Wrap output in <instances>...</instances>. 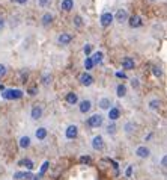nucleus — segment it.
Masks as SVG:
<instances>
[{
    "label": "nucleus",
    "instance_id": "f257e3e1",
    "mask_svg": "<svg viewBox=\"0 0 167 180\" xmlns=\"http://www.w3.org/2000/svg\"><path fill=\"white\" fill-rule=\"evenodd\" d=\"M2 97L6 100H15V98H21L23 92L20 90H5L2 92Z\"/></svg>",
    "mask_w": 167,
    "mask_h": 180
},
{
    "label": "nucleus",
    "instance_id": "f03ea898",
    "mask_svg": "<svg viewBox=\"0 0 167 180\" xmlns=\"http://www.w3.org/2000/svg\"><path fill=\"white\" fill-rule=\"evenodd\" d=\"M87 124H89L90 127H99V126L102 124V115H99V114L92 115V117L87 120Z\"/></svg>",
    "mask_w": 167,
    "mask_h": 180
},
{
    "label": "nucleus",
    "instance_id": "7ed1b4c3",
    "mask_svg": "<svg viewBox=\"0 0 167 180\" xmlns=\"http://www.w3.org/2000/svg\"><path fill=\"white\" fill-rule=\"evenodd\" d=\"M113 18L118 21V23H125V21H128V12H126L125 9H118L116 11V14L113 15Z\"/></svg>",
    "mask_w": 167,
    "mask_h": 180
},
{
    "label": "nucleus",
    "instance_id": "20e7f679",
    "mask_svg": "<svg viewBox=\"0 0 167 180\" xmlns=\"http://www.w3.org/2000/svg\"><path fill=\"white\" fill-rule=\"evenodd\" d=\"M77 135H78V127H77V126L71 124V126L66 127V130H65V136H66L68 139H75Z\"/></svg>",
    "mask_w": 167,
    "mask_h": 180
},
{
    "label": "nucleus",
    "instance_id": "39448f33",
    "mask_svg": "<svg viewBox=\"0 0 167 180\" xmlns=\"http://www.w3.org/2000/svg\"><path fill=\"white\" fill-rule=\"evenodd\" d=\"M113 14H110V12H104L102 15H101V26L102 27H109L112 23H113Z\"/></svg>",
    "mask_w": 167,
    "mask_h": 180
},
{
    "label": "nucleus",
    "instance_id": "423d86ee",
    "mask_svg": "<svg viewBox=\"0 0 167 180\" xmlns=\"http://www.w3.org/2000/svg\"><path fill=\"white\" fill-rule=\"evenodd\" d=\"M128 24H129L132 29L140 27V26H142V18H140V15H131V17L128 18Z\"/></svg>",
    "mask_w": 167,
    "mask_h": 180
},
{
    "label": "nucleus",
    "instance_id": "0eeeda50",
    "mask_svg": "<svg viewBox=\"0 0 167 180\" xmlns=\"http://www.w3.org/2000/svg\"><path fill=\"white\" fill-rule=\"evenodd\" d=\"M92 147H93V150L101 151V150L104 148V141H102V138H101V136H95V138L92 139Z\"/></svg>",
    "mask_w": 167,
    "mask_h": 180
},
{
    "label": "nucleus",
    "instance_id": "6e6552de",
    "mask_svg": "<svg viewBox=\"0 0 167 180\" xmlns=\"http://www.w3.org/2000/svg\"><path fill=\"white\" fill-rule=\"evenodd\" d=\"M135 154H137L139 157H142V159H146V157L151 154V150H149L148 147H145V145H140V147H137Z\"/></svg>",
    "mask_w": 167,
    "mask_h": 180
},
{
    "label": "nucleus",
    "instance_id": "1a4fd4ad",
    "mask_svg": "<svg viewBox=\"0 0 167 180\" xmlns=\"http://www.w3.org/2000/svg\"><path fill=\"white\" fill-rule=\"evenodd\" d=\"M57 41H59V44L60 45H68L71 41H72V37H71L69 34H66V32H62V34L59 35Z\"/></svg>",
    "mask_w": 167,
    "mask_h": 180
},
{
    "label": "nucleus",
    "instance_id": "9d476101",
    "mask_svg": "<svg viewBox=\"0 0 167 180\" xmlns=\"http://www.w3.org/2000/svg\"><path fill=\"white\" fill-rule=\"evenodd\" d=\"M80 82H82L83 86H90V85L93 83V77H92V74H89V73H83V74L80 76Z\"/></svg>",
    "mask_w": 167,
    "mask_h": 180
},
{
    "label": "nucleus",
    "instance_id": "9b49d317",
    "mask_svg": "<svg viewBox=\"0 0 167 180\" xmlns=\"http://www.w3.org/2000/svg\"><path fill=\"white\" fill-rule=\"evenodd\" d=\"M42 112H44V111H42L41 106H33L32 111H30V118H32V120H39L42 117Z\"/></svg>",
    "mask_w": 167,
    "mask_h": 180
},
{
    "label": "nucleus",
    "instance_id": "f8f14e48",
    "mask_svg": "<svg viewBox=\"0 0 167 180\" xmlns=\"http://www.w3.org/2000/svg\"><path fill=\"white\" fill-rule=\"evenodd\" d=\"M78 109H80V112H82V114L89 112V111L92 109V101H90V100H82V101H80Z\"/></svg>",
    "mask_w": 167,
    "mask_h": 180
},
{
    "label": "nucleus",
    "instance_id": "ddd939ff",
    "mask_svg": "<svg viewBox=\"0 0 167 180\" xmlns=\"http://www.w3.org/2000/svg\"><path fill=\"white\" fill-rule=\"evenodd\" d=\"M60 8H62V11H65V12L72 11V9H74V0H62Z\"/></svg>",
    "mask_w": 167,
    "mask_h": 180
},
{
    "label": "nucleus",
    "instance_id": "4468645a",
    "mask_svg": "<svg viewBox=\"0 0 167 180\" xmlns=\"http://www.w3.org/2000/svg\"><path fill=\"white\" fill-rule=\"evenodd\" d=\"M119 117H121L119 108H112V109L109 111V118H110V121H116Z\"/></svg>",
    "mask_w": 167,
    "mask_h": 180
},
{
    "label": "nucleus",
    "instance_id": "2eb2a0df",
    "mask_svg": "<svg viewBox=\"0 0 167 180\" xmlns=\"http://www.w3.org/2000/svg\"><path fill=\"white\" fill-rule=\"evenodd\" d=\"M18 165H20V167H24V168H27V170H33V168H35V164H33V161H30V159H21V161H18Z\"/></svg>",
    "mask_w": 167,
    "mask_h": 180
},
{
    "label": "nucleus",
    "instance_id": "dca6fc26",
    "mask_svg": "<svg viewBox=\"0 0 167 180\" xmlns=\"http://www.w3.org/2000/svg\"><path fill=\"white\" fill-rule=\"evenodd\" d=\"M53 20H54V17H53L50 12H45V14L42 15V18H41V21H42L44 26H50V24L53 23Z\"/></svg>",
    "mask_w": 167,
    "mask_h": 180
},
{
    "label": "nucleus",
    "instance_id": "f3484780",
    "mask_svg": "<svg viewBox=\"0 0 167 180\" xmlns=\"http://www.w3.org/2000/svg\"><path fill=\"white\" fill-rule=\"evenodd\" d=\"M122 68L126 70V71H128V70H132V68H134V61H132L131 58H125V59L122 61Z\"/></svg>",
    "mask_w": 167,
    "mask_h": 180
},
{
    "label": "nucleus",
    "instance_id": "a211bd4d",
    "mask_svg": "<svg viewBox=\"0 0 167 180\" xmlns=\"http://www.w3.org/2000/svg\"><path fill=\"white\" fill-rule=\"evenodd\" d=\"M33 176L30 174V173H23V171H20V173H15L14 174V179L15 180H24V179H32Z\"/></svg>",
    "mask_w": 167,
    "mask_h": 180
},
{
    "label": "nucleus",
    "instance_id": "6ab92c4d",
    "mask_svg": "<svg viewBox=\"0 0 167 180\" xmlns=\"http://www.w3.org/2000/svg\"><path fill=\"white\" fill-rule=\"evenodd\" d=\"M77 101H78V97H77L75 92H68V94H66V103H69V104H75Z\"/></svg>",
    "mask_w": 167,
    "mask_h": 180
},
{
    "label": "nucleus",
    "instance_id": "aec40b11",
    "mask_svg": "<svg viewBox=\"0 0 167 180\" xmlns=\"http://www.w3.org/2000/svg\"><path fill=\"white\" fill-rule=\"evenodd\" d=\"M18 145H20L21 148H27V147L30 145V138H29V136H23V138H20Z\"/></svg>",
    "mask_w": 167,
    "mask_h": 180
},
{
    "label": "nucleus",
    "instance_id": "412c9836",
    "mask_svg": "<svg viewBox=\"0 0 167 180\" xmlns=\"http://www.w3.org/2000/svg\"><path fill=\"white\" fill-rule=\"evenodd\" d=\"M36 138L39 139V141H44L45 138H47V129L45 127H39V129H36Z\"/></svg>",
    "mask_w": 167,
    "mask_h": 180
},
{
    "label": "nucleus",
    "instance_id": "4be33fe9",
    "mask_svg": "<svg viewBox=\"0 0 167 180\" xmlns=\"http://www.w3.org/2000/svg\"><path fill=\"white\" fill-rule=\"evenodd\" d=\"M90 58H92L93 64H101V62H102V51H96V53H93Z\"/></svg>",
    "mask_w": 167,
    "mask_h": 180
},
{
    "label": "nucleus",
    "instance_id": "5701e85b",
    "mask_svg": "<svg viewBox=\"0 0 167 180\" xmlns=\"http://www.w3.org/2000/svg\"><path fill=\"white\" fill-rule=\"evenodd\" d=\"M116 94H118V97H125V94H126V86L125 85L119 83V85L116 86Z\"/></svg>",
    "mask_w": 167,
    "mask_h": 180
},
{
    "label": "nucleus",
    "instance_id": "b1692460",
    "mask_svg": "<svg viewBox=\"0 0 167 180\" xmlns=\"http://www.w3.org/2000/svg\"><path fill=\"white\" fill-rule=\"evenodd\" d=\"M99 108L104 109V111L110 109V100H109V98H101V100H99Z\"/></svg>",
    "mask_w": 167,
    "mask_h": 180
},
{
    "label": "nucleus",
    "instance_id": "393cba45",
    "mask_svg": "<svg viewBox=\"0 0 167 180\" xmlns=\"http://www.w3.org/2000/svg\"><path fill=\"white\" fill-rule=\"evenodd\" d=\"M151 71H152V74L157 76V77H161V76H163V70H161L160 67H157V65H154V67L151 68Z\"/></svg>",
    "mask_w": 167,
    "mask_h": 180
},
{
    "label": "nucleus",
    "instance_id": "a878e982",
    "mask_svg": "<svg viewBox=\"0 0 167 180\" xmlns=\"http://www.w3.org/2000/svg\"><path fill=\"white\" fill-rule=\"evenodd\" d=\"M93 61H92V58L89 56V58H86V61H84V67H86V70H92L93 68Z\"/></svg>",
    "mask_w": 167,
    "mask_h": 180
},
{
    "label": "nucleus",
    "instance_id": "bb28decb",
    "mask_svg": "<svg viewBox=\"0 0 167 180\" xmlns=\"http://www.w3.org/2000/svg\"><path fill=\"white\" fill-rule=\"evenodd\" d=\"M74 26H75V27H82V26H83V18H82L80 15H75V17H74Z\"/></svg>",
    "mask_w": 167,
    "mask_h": 180
},
{
    "label": "nucleus",
    "instance_id": "cd10ccee",
    "mask_svg": "<svg viewBox=\"0 0 167 180\" xmlns=\"http://www.w3.org/2000/svg\"><path fill=\"white\" fill-rule=\"evenodd\" d=\"M160 104H161V101H160V100H151V101H149V108H151V109H154V111H155V109H158V108H160Z\"/></svg>",
    "mask_w": 167,
    "mask_h": 180
},
{
    "label": "nucleus",
    "instance_id": "c85d7f7f",
    "mask_svg": "<svg viewBox=\"0 0 167 180\" xmlns=\"http://www.w3.org/2000/svg\"><path fill=\"white\" fill-rule=\"evenodd\" d=\"M80 164H86V165L92 164V157H89V156H82V157H80Z\"/></svg>",
    "mask_w": 167,
    "mask_h": 180
},
{
    "label": "nucleus",
    "instance_id": "c756f323",
    "mask_svg": "<svg viewBox=\"0 0 167 180\" xmlns=\"http://www.w3.org/2000/svg\"><path fill=\"white\" fill-rule=\"evenodd\" d=\"M6 73H8V68H6L3 64H0V79H2V77H5V76H6Z\"/></svg>",
    "mask_w": 167,
    "mask_h": 180
},
{
    "label": "nucleus",
    "instance_id": "7c9ffc66",
    "mask_svg": "<svg viewBox=\"0 0 167 180\" xmlns=\"http://www.w3.org/2000/svg\"><path fill=\"white\" fill-rule=\"evenodd\" d=\"M48 165H50V164H48V161H45V162H44V164H42V167H41V171H39V174H44V173H47V170H48Z\"/></svg>",
    "mask_w": 167,
    "mask_h": 180
},
{
    "label": "nucleus",
    "instance_id": "2f4dec72",
    "mask_svg": "<svg viewBox=\"0 0 167 180\" xmlns=\"http://www.w3.org/2000/svg\"><path fill=\"white\" fill-rule=\"evenodd\" d=\"M124 129H125L126 133H128V132H129V133H132V132H134V130H132V129H134V126H132L131 123H126L125 126H124Z\"/></svg>",
    "mask_w": 167,
    "mask_h": 180
},
{
    "label": "nucleus",
    "instance_id": "473e14b6",
    "mask_svg": "<svg viewBox=\"0 0 167 180\" xmlns=\"http://www.w3.org/2000/svg\"><path fill=\"white\" fill-rule=\"evenodd\" d=\"M27 94H29V95H36V94H38V88H36V86H30V88L27 90Z\"/></svg>",
    "mask_w": 167,
    "mask_h": 180
},
{
    "label": "nucleus",
    "instance_id": "72a5a7b5",
    "mask_svg": "<svg viewBox=\"0 0 167 180\" xmlns=\"http://www.w3.org/2000/svg\"><path fill=\"white\" fill-rule=\"evenodd\" d=\"M90 50H92V47H90V44H86L84 45V55L89 58L90 56Z\"/></svg>",
    "mask_w": 167,
    "mask_h": 180
},
{
    "label": "nucleus",
    "instance_id": "f704fd0d",
    "mask_svg": "<svg viewBox=\"0 0 167 180\" xmlns=\"http://www.w3.org/2000/svg\"><path fill=\"white\" fill-rule=\"evenodd\" d=\"M48 3H50V0H38V5H39L41 8H45V6H48Z\"/></svg>",
    "mask_w": 167,
    "mask_h": 180
},
{
    "label": "nucleus",
    "instance_id": "c9c22d12",
    "mask_svg": "<svg viewBox=\"0 0 167 180\" xmlns=\"http://www.w3.org/2000/svg\"><path fill=\"white\" fill-rule=\"evenodd\" d=\"M41 80H42V83H44V85H50V76H44Z\"/></svg>",
    "mask_w": 167,
    "mask_h": 180
},
{
    "label": "nucleus",
    "instance_id": "e433bc0d",
    "mask_svg": "<svg viewBox=\"0 0 167 180\" xmlns=\"http://www.w3.org/2000/svg\"><path fill=\"white\" fill-rule=\"evenodd\" d=\"M115 130H116V126H115V124H110L107 132H109V133H115Z\"/></svg>",
    "mask_w": 167,
    "mask_h": 180
},
{
    "label": "nucleus",
    "instance_id": "4c0bfd02",
    "mask_svg": "<svg viewBox=\"0 0 167 180\" xmlns=\"http://www.w3.org/2000/svg\"><path fill=\"white\" fill-rule=\"evenodd\" d=\"M131 174H132V167H128V168H126V171H125V176H126V177H129Z\"/></svg>",
    "mask_w": 167,
    "mask_h": 180
},
{
    "label": "nucleus",
    "instance_id": "58836bf2",
    "mask_svg": "<svg viewBox=\"0 0 167 180\" xmlns=\"http://www.w3.org/2000/svg\"><path fill=\"white\" fill-rule=\"evenodd\" d=\"M131 85H132V88H139V80L137 79H132L131 80Z\"/></svg>",
    "mask_w": 167,
    "mask_h": 180
},
{
    "label": "nucleus",
    "instance_id": "ea45409f",
    "mask_svg": "<svg viewBox=\"0 0 167 180\" xmlns=\"http://www.w3.org/2000/svg\"><path fill=\"white\" fill-rule=\"evenodd\" d=\"M161 165H163V167H166V168H167V154L164 156V157H163V159H161Z\"/></svg>",
    "mask_w": 167,
    "mask_h": 180
},
{
    "label": "nucleus",
    "instance_id": "a19ab883",
    "mask_svg": "<svg viewBox=\"0 0 167 180\" xmlns=\"http://www.w3.org/2000/svg\"><path fill=\"white\" fill-rule=\"evenodd\" d=\"M18 5H24V3H27V0H15Z\"/></svg>",
    "mask_w": 167,
    "mask_h": 180
},
{
    "label": "nucleus",
    "instance_id": "79ce46f5",
    "mask_svg": "<svg viewBox=\"0 0 167 180\" xmlns=\"http://www.w3.org/2000/svg\"><path fill=\"white\" fill-rule=\"evenodd\" d=\"M3 26H5V20L0 18V29H3Z\"/></svg>",
    "mask_w": 167,
    "mask_h": 180
},
{
    "label": "nucleus",
    "instance_id": "37998d69",
    "mask_svg": "<svg viewBox=\"0 0 167 180\" xmlns=\"http://www.w3.org/2000/svg\"><path fill=\"white\" fill-rule=\"evenodd\" d=\"M116 76H118V77H125V74H124V73H116Z\"/></svg>",
    "mask_w": 167,
    "mask_h": 180
}]
</instances>
